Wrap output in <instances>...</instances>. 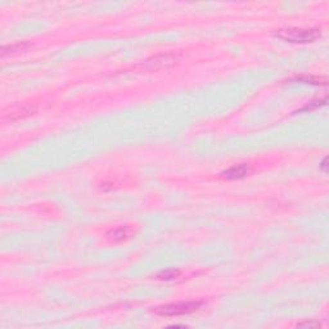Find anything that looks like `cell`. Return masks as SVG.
I'll use <instances>...</instances> for the list:
<instances>
[{"label": "cell", "mask_w": 329, "mask_h": 329, "mask_svg": "<svg viewBox=\"0 0 329 329\" xmlns=\"http://www.w3.org/2000/svg\"><path fill=\"white\" fill-rule=\"evenodd\" d=\"M275 36L284 41L296 42V44H306V42H313L318 40L322 36V30L320 29H282L278 30L275 33Z\"/></svg>", "instance_id": "1"}, {"label": "cell", "mask_w": 329, "mask_h": 329, "mask_svg": "<svg viewBox=\"0 0 329 329\" xmlns=\"http://www.w3.org/2000/svg\"><path fill=\"white\" fill-rule=\"evenodd\" d=\"M205 305L203 300L197 301H183V302L169 303V305H163V306L156 307L154 313L162 316H178V315H185V314H192Z\"/></svg>", "instance_id": "2"}, {"label": "cell", "mask_w": 329, "mask_h": 329, "mask_svg": "<svg viewBox=\"0 0 329 329\" xmlns=\"http://www.w3.org/2000/svg\"><path fill=\"white\" fill-rule=\"evenodd\" d=\"M179 59L178 54H174V53H167V54H158V56H154L152 58L144 61V62L139 63L138 66H135V69L139 70H157L160 67H166V66L174 65Z\"/></svg>", "instance_id": "3"}, {"label": "cell", "mask_w": 329, "mask_h": 329, "mask_svg": "<svg viewBox=\"0 0 329 329\" xmlns=\"http://www.w3.org/2000/svg\"><path fill=\"white\" fill-rule=\"evenodd\" d=\"M251 167L247 163H239V165H234V166L229 167L225 171H222L221 176L226 180H239L246 178L247 175L251 174Z\"/></svg>", "instance_id": "4"}, {"label": "cell", "mask_w": 329, "mask_h": 329, "mask_svg": "<svg viewBox=\"0 0 329 329\" xmlns=\"http://www.w3.org/2000/svg\"><path fill=\"white\" fill-rule=\"evenodd\" d=\"M134 234H135V230H134L133 226H130V225H125V226H118V228L110 230L107 233V237L111 239V241L122 242L131 238Z\"/></svg>", "instance_id": "5"}, {"label": "cell", "mask_w": 329, "mask_h": 329, "mask_svg": "<svg viewBox=\"0 0 329 329\" xmlns=\"http://www.w3.org/2000/svg\"><path fill=\"white\" fill-rule=\"evenodd\" d=\"M31 44L27 41H22V42H17V44H10V45H5L1 48L0 50V56L1 58H5L8 56H14V54H18V53L26 52L27 49L31 48Z\"/></svg>", "instance_id": "6"}, {"label": "cell", "mask_w": 329, "mask_h": 329, "mask_svg": "<svg viewBox=\"0 0 329 329\" xmlns=\"http://www.w3.org/2000/svg\"><path fill=\"white\" fill-rule=\"evenodd\" d=\"M293 81L306 82V84L313 85H327V78L319 77V76H300V77H294Z\"/></svg>", "instance_id": "7"}, {"label": "cell", "mask_w": 329, "mask_h": 329, "mask_svg": "<svg viewBox=\"0 0 329 329\" xmlns=\"http://www.w3.org/2000/svg\"><path fill=\"white\" fill-rule=\"evenodd\" d=\"M180 275V271L179 270H175V269H171V270H166V271H162V273L158 274V279H162V280H173L175 279V278H178Z\"/></svg>", "instance_id": "8"}, {"label": "cell", "mask_w": 329, "mask_h": 329, "mask_svg": "<svg viewBox=\"0 0 329 329\" xmlns=\"http://www.w3.org/2000/svg\"><path fill=\"white\" fill-rule=\"evenodd\" d=\"M327 102V98H323L322 101H315V102H311V103H309L307 106H305L303 108H301L300 111L298 112H303V111H313V110H315V108L320 107V106L326 105Z\"/></svg>", "instance_id": "9"}, {"label": "cell", "mask_w": 329, "mask_h": 329, "mask_svg": "<svg viewBox=\"0 0 329 329\" xmlns=\"http://www.w3.org/2000/svg\"><path fill=\"white\" fill-rule=\"evenodd\" d=\"M297 327L300 328H320L322 324L319 322H305V323H298Z\"/></svg>", "instance_id": "10"}, {"label": "cell", "mask_w": 329, "mask_h": 329, "mask_svg": "<svg viewBox=\"0 0 329 329\" xmlns=\"http://www.w3.org/2000/svg\"><path fill=\"white\" fill-rule=\"evenodd\" d=\"M327 161H328V158L326 157V158L322 161V165H320V169H322L323 173H327V171H328V170H327Z\"/></svg>", "instance_id": "11"}]
</instances>
